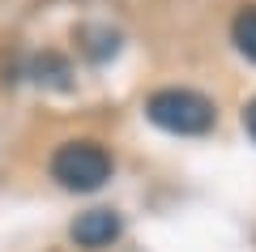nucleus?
<instances>
[{
	"instance_id": "1",
	"label": "nucleus",
	"mask_w": 256,
	"mask_h": 252,
	"mask_svg": "<svg viewBox=\"0 0 256 252\" xmlns=\"http://www.w3.org/2000/svg\"><path fill=\"white\" fill-rule=\"evenodd\" d=\"M146 116L150 124H158L162 133L175 137H201L214 128V103L196 90H184V86H166L154 90L146 99Z\"/></svg>"
},
{
	"instance_id": "2",
	"label": "nucleus",
	"mask_w": 256,
	"mask_h": 252,
	"mask_svg": "<svg viewBox=\"0 0 256 252\" xmlns=\"http://www.w3.org/2000/svg\"><path fill=\"white\" fill-rule=\"evenodd\" d=\"M52 180L68 192H94L111 180V154L94 141H68L52 154Z\"/></svg>"
},
{
	"instance_id": "3",
	"label": "nucleus",
	"mask_w": 256,
	"mask_h": 252,
	"mask_svg": "<svg viewBox=\"0 0 256 252\" xmlns=\"http://www.w3.org/2000/svg\"><path fill=\"white\" fill-rule=\"evenodd\" d=\"M68 235H73L77 248H90V252L107 248V243L120 239V214L116 209H86V214L68 226Z\"/></svg>"
},
{
	"instance_id": "4",
	"label": "nucleus",
	"mask_w": 256,
	"mask_h": 252,
	"mask_svg": "<svg viewBox=\"0 0 256 252\" xmlns=\"http://www.w3.org/2000/svg\"><path fill=\"white\" fill-rule=\"evenodd\" d=\"M230 39H235V47L256 64V9H244L230 22Z\"/></svg>"
},
{
	"instance_id": "5",
	"label": "nucleus",
	"mask_w": 256,
	"mask_h": 252,
	"mask_svg": "<svg viewBox=\"0 0 256 252\" xmlns=\"http://www.w3.org/2000/svg\"><path fill=\"white\" fill-rule=\"evenodd\" d=\"M244 128H248V133L256 137V99L248 103V111H244Z\"/></svg>"
}]
</instances>
